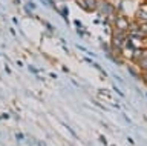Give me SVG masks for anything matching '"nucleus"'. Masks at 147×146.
Returning a JSON list of instances; mask_svg holds the SVG:
<instances>
[{"label": "nucleus", "instance_id": "2", "mask_svg": "<svg viewBox=\"0 0 147 146\" xmlns=\"http://www.w3.org/2000/svg\"><path fill=\"white\" fill-rule=\"evenodd\" d=\"M130 23H132V22L129 20L126 16L119 14V16L115 17V20H113V28L118 29V31H124V33H127L129 28H130Z\"/></svg>", "mask_w": 147, "mask_h": 146}, {"label": "nucleus", "instance_id": "1", "mask_svg": "<svg viewBox=\"0 0 147 146\" xmlns=\"http://www.w3.org/2000/svg\"><path fill=\"white\" fill-rule=\"evenodd\" d=\"M95 12H98L100 16H104V17H110L117 11H115V6L109 2V0H98V6H96Z\"/></svg>", "mask_w": 147, "mask_h": 146}, {"label": "nucleus", "instance_id": "4", "mask_svg": "<svg viewBox=\"0 0 147 146\" xmlns=\"http://www.w3.org/2000/svg\"><path fill=\"white\" fill-rule=\"evenodd\" d=\"M136 20H140V22H147V11L144 10V6H141L140 10L136 11Z\"/></svg>", "mask_w": 147, "mask_h": 146}, {"label": "nucleus", "instance_id": "5", "mask_svg": "<svg viewBox=\"0 0 147 146\" xmlns=\"http://www.w3.org/2000/svg\"><path fill=\"white\" fill-rule=\"evenodd\" d=\"M142 80H144V83L147 85V71H142Z\"/></svg>", "mask_w": 147, "mask_h": 146}, {"label": "nucleus", "instance_id": "3", "mask_svg": "<svg viewBox=\"0 0 147 146\" xmlns=\"http://www.w3.org/2000/svg\"><path fill=\"white\" fill-rule=\"evenodd\" d=\"M75 3L86 12H95L98 6V0H75Z\"/></svg>", "mask_w": 147, "mask_h": 146}, {"label": "nucleus", "instance_id": "6", "mask_svg": "<svg viewBox=\"0 0 147 146\" xmlns=\"http://www.w3.org/2000/svg\"><path fill=\"white\" fill-rule=\"evenodd\" d=\"M146 45H147V39H146Z\"/></svg>", "mask_w": 147, "mask_h": 146}]
</instances>
